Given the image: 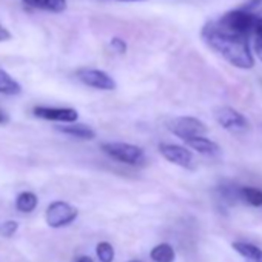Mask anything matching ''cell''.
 I'll use <instances>...</instances> for the list:
<instances>
[{"instance_id": "obj_1", "label": "cell", "mask_w": 262, "mask_h": 262, "mask_svg": "<svg viewBox=\"0 0 262 262\" xmlns=\"http://www.w3.org/2000/svg\"><path fill=\"white\" fill-rule=\"evenodd\" d=\"M201 37L208 48H211L230 65L239 70H251L254 67L250 37L225 25L221 19L207 22L202 27Z\"/></svg>"}, {"instance_id": "obj_2", "label": "cell", "mask_w": 262, "mask_h": 262, "mask_svg": "<svg viewBox=\"0 0 262 262\" xmlns=\"http://www.w3.org/2000/svg\"><path fill=\"white\" fill-rule=\"evenodd\" d=\"M102 151L114 161L128 165H139L145 161V153L141 147L128 142H105L102 144Z\"/></svg>"}, {"instance_id": "obj_3", "label": "cell", "mask_w": 262, "mask_h": 262, "mask_svg": "<svg viewBox=\"0 0 262 262\" xmlns=\"http://www.w3.org/2000/svg\"><path fill=\"white\" fill-rule=\"evenodd\" d=\"M167 128L170 133H173L176 138L182 139L184 142L198 136H204L207 133L205 123L199 120L198 117H191V116L174 117L167 123Z\"/></svg>"}, {"instance_id": "obj_4", "label": "cell", "mask_w": 262, "mask_h": 262, "mask_svg": "<svg viewBox=\"0 0 262 262\" xmlns=\"http://www.w3.org/2000/svg\"><path fill=\"white\" fill-rule=\"evenodd\" d=\"M76 217H77V210L73 205H70L68 202H63V201L51 202L48 205V208H47V213H45L47 224L51 228L67 227L71 222H74Z\"/></svg>"}, {"instance_id": "obj_5", "label": "cell", "mask_w": 262, "mask_h": 262, "mask_svg": "<svg viewBox=\"0 0 262 262\" xmlns=\"http://www.w3.org/2000/svg\"><path fill=\"white\" fill-rule=\"evenodd\" d=\"M214 117L217 123L230 133H242L250 126L247 117L233 106H219L214 113Z\"/></svg>"}, {"instance_id": "obj_6", "label": "cell", "mask_w": 262, "mask_h": 262, "mask_svg": "<svg viewBox=\"0 0 262 262\" xmlns=\"http://www.w3.org/2000/svg\"><path fill=\"white\" fill-rule=\"evenodd\" d=\"M77 79L86 85V86H91V88H96V90H102V91H113L116 90L117 83L116 80L105 71L102 70H96V68H83V70H79L77 71Z\"/></svg>"}, {"instance_id": "obj_7", "label": "cell", "mask_w": 262, "mask_h": 262, "mask_svg": "<svg viewBox=\"0 0 262 262\" xmlns=\"http://www.w3.org/2000/svg\"><path fill=\"white\" fill-rule=\"evenodd\" d=\"M159 151L168 162H171L178 167L191 168V165H193V153L187 147L176 145V144H161Z\"/></svg>"}, {"instance_id": "obj_8", "label": "cell", "mask_w": 262, "mask_h": 262, "mask_svg": "<svg viewBox=\"0 0 262 262\" xmlns=\"http://www.w3.org/2000/svg\"><path fill=\"white\" fill-rule=\"evenodd\" d=\"M33 114L39 119L73 123L79 119V114L74 108H57V106H34Z\"/></svg>"}, {"instance_id": "obj_9", "label": "cell", "mask_w": 262, "mask_h": 262, "mask_svg": "<svg viewBox=\"0 0 262 262\" xmlns=\"http://www.w3.org/2000/svg\"><path fill=\"white\" fill-rule=\"evenodd\" d=\"M57 131H60V133L63 135H68L71 138H76V139H82V141H91L96 138V131L85 125V123H68V125H59L56 126Z\"/></svg>"}, {"instance_id": "obj_10", "label": "cell", "mask_w": 262, "mask_h": 262, "mask_svg": "<svg viewBox=\"0 0 262 262\" xmlns=\"http://www.w3.org/2000/svg\"><path fill=\"white\" fill-rule=\"evenodd\" d=\"M233 250L241 254L245 262H262V248L257 245H253L250 242H242V241H234L231 244Z\"/></svg>"}, {"instance_id": "obj_11", "label": "cell", "mask_w": 262, "mask_h": 262, "mask_svg": "<svg viewBox=\"0 0 262 262\" xmlns=\"http://www.w3.org/2000/svg\"><path fill=\"white\" fill-rule=\"evenodd\" d=\"M191 150L198 151L199 155H204V156H216L219 153V145L216 142H213L211 139L205 138V136H198V138H193L190 141L185 142Z\"/></svg>"}, {"instance_id": "obj_12", "label": "cell", "mask_w": 262, "mask_h": 262, "mask_svg": "<svg viewBox=\"0 0 262 262\" xmlns=\"http://www.w3.org/2000/svg\"><path fill=\"white\" fill-rule=\"evenodd\" d=\"M24 2L33 8L50 13H62L67 8V0H24Z\"/></svg>"}, {"instance_id": "obj_13", "label": "cell", "mask_w": 262, "mask_h": 262, "mask_svg": "<svg viewBox=\"0 0 262 262\" xmlns=\"http://www.w3.org/2000/svg\"><path fill=\"white\" fill-rule=\"evenodd\" d=\"M22 93L20 83L13 79L5 70H0V94H7V96H17Z\"/></svg>"}, {"instance_id": "obj_14", "label": "cell", "mask_w": 262, "mask_h": 262, "mask_svg": "<svg viewBox=\"0 0 262 262\" xmlns=\"http://www.w3.org/2000/svg\"><path fill=\"white\" fill-rule=\"evenodd\" d=\"M150 257L155 262H174L176 253H174V248L170 244L162 242V244H159V245H156V247L151 248Z\"/></svg>"}, {"instance_id": "obj_15", "label": "cell", "mask_w": 262, "mask_h": 262, "mask_svg": "<svg viewBox=\"0 0 262 262\" xmlns=\"http://www.w3.org/2000/svg\"><path fill=\"white\" fill-rule=\"evenodd\" d=\"M39 198L33 191H22L16 199V208L20 213H31L37 208Z\"/></svg>"}, {"instance_id": "obj_16", "label": "cell", "mask_w": 262, "mask_h": 262, "mask_svg": "<svg viewBox=\"0 0 262 262\" xmlns=\"http://www.w3.org/2000/svg\"><path fill=\"white\" fill-rule=\"evenodd\" d=\"M239 196L248 205L262 207V190H259V188H254V187H241L239 188Z\"/></svg>"}, {"instance_id": "obj_17", "label": "cell", "mask_w": 262, "mask_h": 262, "mask_svg": "<svg viewBox=\"0 0 262 262\" xmlns=\"http://www.w3.org/2000/svg\"><path fill=\"white\" fill-rule=\"evenodd\" d=\"M96 254L100 262H113L114 260V248L110 242H99L96 247Z\"/></svg>"}, {"instance_id": "obj_18", "label": "cell", "mask_w": 262, "mask_h": 262, "mask_svg": "<svg viewBox=\"0 0 262 262\" xmlns=\"http://www.w3.org/2000/svg\"><path fill=\"white\" fill-rule=\"evenodd\" d=\"M217 193L222 198V201H225L228 204H234L236 199H241L239 188H236L233 185H219L217 187Z\"/></svg>"}, {"instance_id": "obj_19", "label": "cell", "mask_w": 262, "mask_h": 262, "mask_svg": "<svg viewBox=\"0 0 262 262\" xmlns=\"http://www.w3.org/2000/svg\"><path fill=\"white\" fill-rule=\"evenodd\" d=\"M17 230H19V224L16 221H5L0 224V236L2 237H11L16 234Z\"/></svg>"}, {"instance_id": "obj_20", "label": "cell", "mask_w": 262, "mask_h": 262, "mask_svg": "<svg viewBox=\"0 0 262 262\" xmlns=\"http://www.w3.org/2000/svg\"><path fill=\"white\" fill-rule=\"evenodd\" d=\"M253 39V50L256 57L262 62V34H256L251 37Z\"/></svg>"}, {"instance_id": "obj_21", "label": "cell", "mask_w": 262, "mask_h": 262, "mask_svg": "<svg viewBox=\"0 0 262 262\" xmlns=\"http://www.w3.org/2000/svg\"><path fill=\"white\" fill-rule=\"evenodd\" d=\"M111 48H113L114 51H117L119 54H123V53L126 51V43H125L122 39L114 37V39L111 40Z\"/></svg>"}, {"instance_id": "obj_22", "label": "cell", "mask_w": 262, "mask_h": 262, "mask_svg": "<svg viewBox=\"0 0 262 262\" xmlns=\"http://www.w3.org/2000/svg\"><path fill=\"white\" fill-rule=\"evenodd\" d=\"M10 39H11V33L5 27L0 25V42H7Z\"/></svg>"}, {"instance_id": "obj_23", "label": "cell", "mask_w": 262, "mask_h": 262, "mask_svg": "<svg viewBox=\"0 0 262 262\" xmlns=\"http://www.w3.org/2000/svg\"><path fill=\"white\" fill-rule=\"evenodd\" d=\"M10 120V117H8V114L0 108V125H4V123H7Z\"/></svg>"}, {"instance_id": "obj_24", "label": "cell", "mask_w": 262, "mask_h": 262, "mask_svg": "<svg viewBox=\"0 0 262 262\" xmlns=\"http://www.w3.org/2000/svg\"><path fill=\"white\" fill-rule=\"evenodd\" d=\"M76 262H94V260L90 256H80V257H77Z\"/></svg>"}, {"instance_id": "obj_25", "label": "cell", "mask_w": 262, "mask_h": 262, "mask_svg": "<svg viewBox=\"0 0 262 262\" xmlns=\"http://www.w3.org/2000/svg\"><path fill=\"white\" fill-rule=\"evenodd\" d=\"M117 2H144V0H117Z\"/></svg>"}, {"instance_id": "obj_26", "label": "cell", "mask_w": 262, "mask_h": 262, "mask_svg": "<svg viewBox=\"0 0 262 262\" xmlns=\"http://www.w3.org/2000/svg\"><path fill=\"white\" fill-rule=\"evenodd\" d=\"M128 262H141V260H128Z\"/></svg>"}]
</instances>
